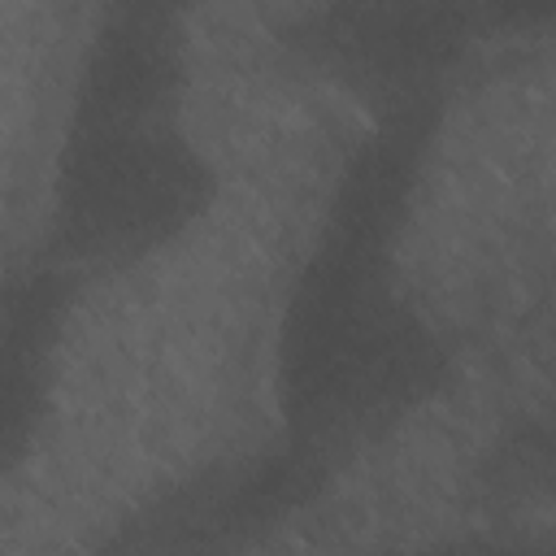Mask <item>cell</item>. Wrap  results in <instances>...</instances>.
<instances>
[{
    "label": "cell",
    "instance_id": "cell-1",
    "mask_svg": "<svg viewBox=\"0 0 556 556\" xmlns=\"http://www.w3.org/2000/svg\"><path fill=\"white\" fill-rule=\"evenodd\" d=\"M447 104L374 113L343 156L274 334L287 452L330 478L417 417L452 378V343L400 278V248Z\"/></svg>",
    "mask_w": 556,
    "mask_h": 556
},
{
    "label": "cell",
    "instance_id": "cell-2",
    "mask_svg": "<svg viewBox=\"0 0 556 556\" xmlns=\"http://www.w3.org/2000/svg\"><path fill=\"white\" fill-rule=\"evenodd\" d=\"M217 200V165L178 117L61 122L39 261L74 278H117L182 243Z\"/></svg>",
    "mask_w": 556,
    "mask_h": 556
},
{
    "label": "cell",
    "instance_id": "cell-3",
    "mask_svg": "<svg viewBox=\"0 0 556 556\" xmlns=\"http://www.w3.org/2000/svg\"><path fill=\"white\" fill-rule=\"evenodd\" d=\"M547 22V9H478L434 0H374L304 9L282 43L321 78L356 96L369 117L413 104H452L456 78L495 35Z\"/></svg>",
    "mask_w": 556,
    "mask_h": 556
},
{
    "label": "cell",
    "instance_id": "cell-4",
    "mask_svg": "<svg viewBox=\"0 0 556 556\" xmlns=\"http://www.w3.org/2000/svg\"><path fill=\"white\" fill-rule=\"evenodd\" d=\"M187 26L165 4H117L87 35L65 117L70 122H143L187 113Z\"/></svg>",
    "mask_w": 556,
    "mask_h": 556
},
{
    "label": "cell",
    "instance_id": "cell-5",
    "mask_svg": "<svg viewBox=\"0 0 556 556\" xmlns=\"http://www.w3.org/2000/svg\"><path fill=\"white\" fill-rule=\"evenodd\" d=\"M78 282L30 256L0 278V482L39 447L65 365Z\"/></svg>",
    "mask_w": 556,
    "mask_h": 556
},
{
    "label": "cell",
    "instance_id": "cell-6",
    "mask_svg": "<svg viewBox=\"0 0 556 556\" xmlns=\"http://www.w3.org/2000/svg\"><path fill=\"white\" fill-rule=\"evenodd\" d=\"M382 556H552V547H547V539L521 534V530H465V534L395 547Z\"/></svg>",
    "mask_w": 556,
    "mask_h": 556
}]
</instances>
